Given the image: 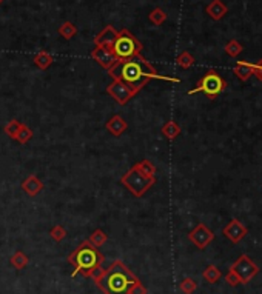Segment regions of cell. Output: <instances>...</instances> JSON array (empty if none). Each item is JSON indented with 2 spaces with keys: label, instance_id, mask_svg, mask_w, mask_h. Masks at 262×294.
Returning a JSON list of instances; mask_svg holds the SVG:
<instances>
[{
  "label": "cell",
  "instance_id": "836d02e7",
  "mask_svg": "<svg viewBox=\"0 0 262 294\" xmlns=\"http://www.w3.org/2000/svg\"><path fill=\"white\" fill-rule=\"evenodd\" d=\"M2 2H3V0H0V3H2Z\"/></svg>",
  "mask_w": 262,
  "mask_h": 294
},
{
  "label": "cell",
  "instance_id": "603a6c76",
  "mask_svg": "<svg viewBox=\"0 0 262 294\" xmlns=\"http://www.w3.org/2000/svg\"><path fill=\"white\" fill-rule=\"evenodd\" d=\"M176 63L182 68V70H188V68H191L193 63H195V57L191 56V53L183 51L176 57Z\"/></svg>",
  "mask_w": 262,
  "mask_h": 294
},
{
  "label": "cell",
  "instance_id": "83f0119b",
  "mask_svg": "<svg viewBox=\"0 0 262 294\" xmlns=\"http://www.w3.org/2000/svg\"><path fill=\"white\" fill-rule=\"evenodd\" d=\"M181 291L183 293V294H193L196 291V288H198V283L195 282V279H191V277H187V279H183L182 282H181Z\"/></svg>",
  "mask_w": 262,
  "mask_h": 294
},
{
  "label": "cell",
  "instance_id": "cb8c5ba5",
  "mask_svg": "<svg viewBox=\"0 0 262 294\" xmlns=\"http://www.w3.org/2000/svg\"><path fill=\"white\" fill-rule=\"evenodd\" d=\"M22 125L23 123H20L19 120H16V119H13V120H9L6 125H5V128H3V131H5V134L6 136H9L11 139H17V134H19V131H20V128H22Z\"/></svg>",
  "mask_w": 262,
  "mask_h": 294
},
{
  "label": "cell",
  "instance_id": "4316f807",
  "mask_svg": "<svg viewBox=\"0 0 262 294\" xmlns=\"http://www.w3.org/2000/svg\"><path fill=\"white\" fill-rule=\"evenodd\" d=\"M242 51H244V46H242L238 40H230L225 45V53L230 57H238Z\"/></svg>",
  "mask_w": 262,
  "mask_h": 294
},
{
  "label": "cell",
  "instance_id": "d6a6232c",
  "mask_svg": "<svg viewBox=\"0 0 262 294\" xmlns=\"http://www.w3.org/2000/svg\"><path fill=\"white\" fill-rule=\"evenodd\" d=\"M255 76H256V79H258V80H261V82H262V60H259V62L256 63V71H255Z\"/></svg>",
  "mask_w": 262,
  "mask_h": 294
},
{
  "label": "cell",
  "instance_id": "8992f818",
  "mask_svg": "<svg viewBox=\"0 0 262 294\" xmlns=\"http://www.w3.org/2000/svg\"><path fill=\"white\" fill-rule=\"evenodd\" d=\"M121 183L127 190H130V193L136 197H142L147 190H150L156 183V177H148V176L142 174L133 166L130 171H127L121 177Z\"/></svg>",
  "mask_w": 262,
  "mask_h": 294
},
{
  "label": "cell",
  "instance_id": "d6986e66",
  "mask_svg": "<svg viewBox=\"0 0 262 294\" xmlns=\"http://www.w3.org/2000/svg\"><path fill=\"white\" fill-rule=\"evenodd\" d=\"M202 276H203V279H205L208 283H216V282L221 279L222 273H221V270H219L218 267H215V265H208L205 270H203Z\"/></svg>",
  "mask_w": 262,
  "mask_h": 294
},
{
  "label": "cell",
  "instance_id": "5bb4252c",
  "mask_svg": "<svg viewBox=\"0 0 262 294\" xmlns=\"http://www.w3.org/2000/svg\"><path fill=\"white\" fill-rule=\"evenodd\" d=\"M256 63H248L247 60H239L235 66V74L242 82H247L251 76H255Z\"/></svg>",
  "mask_w": 262,
  "mask_h": 294
},
{
  "label": "cell",
  "instance_id": "277c9868",
  "mask_svg": "<svg viewBox=\"0 0 262 294\" xmlns=\"http://www.w3.org/2000/svg\"><path fill=\"white\" fill-rule=\"evenodd\" d=\"M113 51L118 57V60H128V59L141 56L142 43L128 29H122V31H119V36L113 45Z\"/></svg>",
  "mask_w": 262,
  "mask_h": 294
},
{
  "label": "cell",
  "instance_id": "f546056e",
  "mask_svg": "<svg viewBox=\"0 0 262 294\" xmlns=\"http://www.w3.org/2000/svg\"><path fill=\"white\" fill-rule=\"evenodd\" d=\"M33 137V130L31 128H28V126L23 123L22 125V128H20V131H19V134H17V142H20V143H26L28 140H30Z\"/></svg>",
  "mask_w": 262,
  "mask_h": 294
},
{
  "label": "cell",
  "instance_id": "e0dca14e",
  "mask_svg": "<svg viewBox=\"0 0 262 294\" xmlns=\"http://www.w3.org/2000/svg\"><path fill=\"white\" fill-rule=\"evenodd\" d=\"M53 62H54L53 56L50 53H46V51H40V53H37L34 56V65L37 68H40V70H48Z\"/></svg>",
  "mask_w": 262,
  "mask_h": 294
},
{
  "label": "cell",
  "instance_id": "9a60e30c",
  "mask_svg": "<svg viewBox=\"0 0 262 294\" xmlns=\"http://www.w3.org/2000/svg\"><path fill=\"white\" fill-rule=\"evenodd\" d=\"M22 188H23V191L26 194H30V196H33V197H34V196H37L39 193L43 190V183L40 182V179H39L36 174H33V176H30V177H26L23 180Z\"/></svg>",
  "mask_w": 262,
  "mask_h": 294
},
{
  "label": "cell",
  "instance_id": "7a4b0ae2",
  "mask_svg": "<svg viewBox=\"0 0 262 294\" xmlns=\"http://www.w3.org/2000/svg\"><path fill=\"white\" fill-rule=\"evenodd\" d=\"M91 279L105 294H128L133 283L139 280L122 260H114L106 270L99 268Z\"/></svg>",
  "mask_w": 262,
  "mask_h": 294
},
{
  "label": "cell",
  "instance_id": "8fae6325",
  "mask_svg": "<svg viewBox=\"0 0 262 294\" xmlns=\"http://www.w3.org/2000/svg\"><path fill=\"white\" fill-rule=\"evenodd\" d=\"M247 233H248L247 227H245V225L242 223L241 220H238V219L230 220V223L224 228V236H225L230 242H233V243L241 242L242 239L247 236Z\"/></svg>",
  "mask_w": 262,
  "mask_h": 294
},
{
  "label": "cell",
  "instance_id": "3957f363",
  "mask_svg": "<svg viewBox=\"0 0 262 294\" xmlns=\"http://www.w3.org/2000/svg\"><path fill=\"white\" fill-rule=\"evenodd\" d=\"M103 260H105L103 254L90 240L82 242L68 256V262L74 267L73 277L76 274H82L85 277H93V274L101 268Z\"/></svg>",
  "mask_w": 262,
  "mask_h": 294
},
{
  "label": "cell",
  "instance_id": "30bf717a",
  "mask_svg": "<svg viewBox=\"0 0 262 294\" xmlns=\"http://www.w3.org/2000/svg\"><path fill=\"white\" fill-rule=\"evenodd\" d=\"M91 57L102 68H105L106 71L111 70V68L118 63V57H116L111 46H96L91 53Z\"/></svg>",
  "mask_w": 262,
  "mask_h": 294
},
{
  "label": "cell",
  "instance_id": "ba28073f",
  "mask_svg": "<svg viewBox=\"0 0 262 294\" xmlns=\"http://www.w3.org/2000/svg\"><path fill=\"white\" fill-rule=\"evenodd\" d=\"M106 93H108L119 105H127L133 97L138 94V91H134L130 85H127L122 80H118V79H114L113 83L106 86Z\"/></svg>",
  "mask_w": 262,
  "mask_h": 294
},
{
  "label": "cell",
  "instance_id": "44dd1931",
  "mask_svg": "<svg viewBox=\"0 0 262 294\" xmlns=\"http://www.w3.org/2000/svg\"><path fill=\"white\" fill-rule=\"evenodd\" d=\"M134 168L141 171L142 174L148 176V177H154V173H156V166H154L150 160H141L139 163L134 165Z\"/></svg>",
  "mask_w": 262,
  "mask_h": 294
},
{
  "label": "cell",
  "instance_id": "484cf974",
  "mask_svg": "<svg viewBox=\"0 0 262 294\" xmlns=\"http://www.w3.org/2000/svg\"><path fill=\"white\" fill-rule=\"evenodd\" d=\"M96 248H99V247H102V245L108 240V236L105 234V231L103 230H96V231H93L91 233V236H90V239H88Z\"/></svg>",
  "mask_w": 262,
  "mask_h": 294
},
{
  "label": "cell",
  "instance_id": "4dcf8cb0",
  "mask_svg": "<svg viewBox=\"0 0 262 294\" xmlns=\"http://www.w3.org/2000/svg\"><path fill=\"white\" fill-rule=\"evenodd\" d=\"M225 282L228 283L230 287H236V285H242L241 283V280H239V277L236 276L235 273H233L231 270L225 274Z\"/></svg>",
  "mask_w": 262,
  "mask_h": 294
},
{
  "label": "cell",
  "instance_id": "1f68e13d",
  "mask_svg": "<svg viewBox=\"0 0 262 294\" xmlns=\"http://www.w3.org/2000/svg\"><path fill=\"white\" fill-rule=\"evenodd\" d=\"M128 294H147V288L142 285L141 280H138L136 283H133V287L130 288Z\"/></svg>",
  "mask_w": 262,
  "mask_h": 294
},
{
  "label": "cell",
  "instance_id": "ffe728a7",
  "mask_svg": "<svg viewBox=\"0 0 262 294\" xmlns=\"http://www.w3.org/2000/svg\"><path fill=\"white\" fill-rule=\"evenodd\" d=\"M28 262H30V259H28V256L22 251H16L11 256V265L16 270H23L28 265Z\"/></svg>",
  "mask_w": 262,
  "mask_h": 294
},
{
  "label": "cell",
  "instance_id": "7c38bea8",
  "mask_svg": "<svg viewBox=\"0 0 262 294\" xmlns=\"http://www.w3.org/2000/svg\"><path fill=\"white\" fill-rule=\"evenodd\" d=\"M118 36H119L118 29L113 28L111 25H108V26H105L98 36H96L94 43H96V46H111L113 48Z\"/></svg>",
  "mask_w": 262,
  "mask_h": 294
},
{
  "label": "cell",
  "instance_id": "5b68a950",
  "mask_svg": "<svg viewBox=\"0 0 262 294\" xmlns=\"http://www.w3.org/2000/svg\"><path fill=\"white\" fill-rule=\"evenodd\" d=\"M225 86H227V82L222 79L221 74H218V71L215 70H210L208 73H205L201 77L198 85L188 91V96H193L196 93H203L207 97H210V99H215L221 93H224Z\"/></svg>",
  "mask_w": 262,
  "mask_h": 294
},
{
  "label": "cell",
  "instance_id": "6da1fadb",
  "mask_svg": "<svg viewBox=\"0 0 262 294\" xmlns=\"http://www.w3.org/2000/svg\"><path fill=\"white\" fill-rule=\"evenodd\" d=\"M108 74L114 79L122 80L127 85H130L134 91H141L142 88L147 85L151 79H158V80H167V82H174L179 83L181 79L178 77H167L162 76L156 71L150 62H147L142 56H136L133 59H128V60H118L111 70H108Z\"/></svg>",
  "mask_w": 262,
  "mask_h": 294
},
{
  "label": "cell",
  "instance_id": "7402d4cb",
  "mask_svg": "<svg viewBox=\"0 0 262 294\" xmlns=\"http://www.w3.org/2000/svg\"><path fill=\"white\" fill-rule=\"evenodd\" d=\"M148 20L153 25L159 26V25H162L165 20H167V13H165L162 8H154L153 11L150 13V16H148Z\"/></svg>",
  "mask_w": 262,
  "mask_h": 294
},
{
  "label": "cell",
  "instance_id": "f1b7e54d",
  "mask_svg": "<svg viewBox=\"0 0 262 294\" xmlns=\"http://www.w3.org/2000/svg\"><path fill=\"white\" fill-rule=\"evenodd\" d=\"M50 236H51V239L56 240V242H62V240L66 237V230L62 227V225H56V227L51 228Z\"/></svg>",
  "mask_w": 262,
  "mask_h": 294
},
{
  "label": "cell",
  "instance_id": "2e32d148",
  "mask_svg": "<svg viewBox=\"0 0 262 294\" xmlns=\"http://www.w3.org/2000/svg\"><path fill=\"white\" fill-rule=\"evenodd\" d=\"M128 125L121 116H113L111 119L106 122V130H108L113 136H121L127 131Z\"/></svg>",
  "mask_w": 262,
  "mask_h": 294
},
{
  "label": "cell",
  "instance_id": "9c48e42d",
  "mask_svg": "<svg viewBox=\"0 0 262 294\" xmlns=\"http://www.w3.org/2000/svg\"><path fill=\"white\" fill-rule=\"evenodd\" d=\"M188 239L196 245L199 250H205L215 239V233L207 228L205 223H198L188 234Z\"/></svg>",
  "mask_w": 262,
  "mask_h": 294
},
{
  "label": "cell",
  "instance_id": "ac0fdd59",
  "mask_svg": "<svg viewBox=\"0 0 262 294\" xmlns=\"http://www.w3.org/2000/svg\"><path fill=\"white\" fill-rule=\"evenodd\" d=\"M181 126H179V123H176V122H173V120H170V122H167L163 126H162V134L167 137L168 140H174L176 137L181 134Z\"/></svg>",
  "mask_w": 262,
  "mask_h": 294
},
{
  "label": "cell",
  "instance_id": "52a82bcc",
  "mask_svg": "<svg viewBox=\"0 0 262 294\" xmlns=\"http://www.w3.org/2000/svg\"><path fill=\"white\" fill-rule=\"evenodd\" d=\"M230 270L239 277L242 285L248 283L259 273L258 265L247 256V254H242V256H239L235 262H233V265L230 267Z\"/></svg>",
  "mask_w": 262,
  "mask_h": 294
},
{
  "label": "cell",
  "instance_id": "4fadbf2b",
  "mask_svg": "<svg viewBox=\"0 0 262 294\" xmlns=\"http://www.w3.org/2000/svg\"><path fill=\"white\" fill-rule=\"evenodd\" d=\"M205 11L213 20H221V19H224L225 14L228 13V8L224 2H222V0H213L211 3L207 5Z\"/></svg>",
  "mask_w": 262,
  "mask_h": 294
},
{
  "label": "cell",
  "instance_id": "d4e9b609",
  "mask_svg": "<svg viewBox=\"0 0 262 294\" xmlns=\"http://www.w3.org/2000/svg\"><path fill=\"white\" fill-rule=\"evenodd\" d=\"M59 34H60L63 39H66V40H70V39H73V37L77 34V28H76V25L71 23V22H63V23L60 25V28H59Z\"/></svg>",
  "mask_w": 262,
  "mask_h": 294
}]
</instances>
